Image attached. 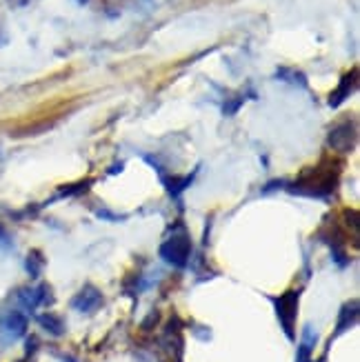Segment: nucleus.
<instances>
[{
	"label": "nucleus",
	"instance_id": "obj_11",
	"mask_svg": "<svg viewBox=\"0 0 360 362\" xmlns=\"http://www.w3.org/2000/svg\"><path fill=\"white\" fill-rule=\"evenodd\" d=\"M42 264H45V260H42V256H40V251H31V254L27 256V262H25L27 274H29L31 278H38L40 272H42Z\"/></svg>",
	"mask_w": 360,
	"mask_h": 362
},
{
	"label": "nucleus",
	"instance_id": "obj_4",
	"mask_svg": "<svg viewBox=\"0 0 360 362\" xmlns=\"http://www.w3.org/2000/svg\"><path fill=\"white\" fill-rule=\"evenodd\" d=\"M103 305V293L96 289V287H83L81 291H78V296L71 300V307L76 311H81V313H93L98 307Z\"/></svg>",
	"mask_w": 360,
	"mask_h": 362
},
{
	"label": "nucleus",
	"instance_id": "obj_13",
	"mask_svg": "<svg viewBox=\"0 0 360 362\" xmlns=\"http://www.w3.org/2000/svg\"><path fill=\"white\" fill-rule=\"evenodd\" d=\"M143 3H149V0H143Z\"/></svg>",
	"mask_w": 360,
	"mask_h": 362
},
{
	"label": "nucleus",
	"instance_id": "obj_2",
	"mask_svg": "<svg viewBox=\"0 0 360 362\" xmlns=\"http://www.w3.org/2000/svg\"><path fill=\"white\" fill-rule=\"evenodd\" d=\"M274 305H276L278 320L283 325L287 338L294 340V322H296V313H298V291L283 293L280 298H276Z\"/></svg>",
	"mask_w": 360,
	"mask_h": 362
},
{
	"label": "nucleus",
	"instance_id": "obj_6",
	"mask_svg": "<svg viewBox=\"0 0 360 362\" xmlns=\"http://www.w3.org/2000/svg\"><path fill=\"white\" fill-rule=\"evenodd\" d=\"M314 344H316V334L311 327H305L303 332V340H301V347H298V356H296V362H311V351H314Z\"/></svg>",
	"mask_w": 360,
	"mask_h": 362
},
{
	"label": "nucleus",
	"instance_id": "obj_8",
	"mask_svg": "<svg viewBox=\"0 0 360 362\" xmlns=\"http://www.w3.org/2000/svg\"><path fill=\"white\" fill-rule=\"evenodd\" d=\"M5 329H7V334H11L13 338H21L27 332V318L23 316V313L13 311L5 318Z\"/></svg>",
	"mask_w": 360,
	"mask_h": 362
},
{
	"label": "nucleus",
	"instance_id": "obj_5",
	"mask_svg": "<svg viewBox=\"0 0 360 362\" xmlns=\"http://www.w3.org/2000/svg\"><path fill=\"white\" fill-rule=\"evenodd\" d=\"M356 76H358V71L352 69V74H347L345 78H342L340 85H338V89L330 96V105H332V107H340L342 103H345V100L349 98V93H354V89H356Z\"/></svg>",
	"mask_w": 360,
	"mask_h": 362
},
{
	"label": "nucleus",
	"instance_id": "obj_10",
	"mask_svg": "<svg viewBox=\"0 0 360 362\" xmlns=\"http://www.w3.org/2000/svg\"><path fill=\"white\" fill-rule=\"evenodd\" d=\"M276 78H280V81H287L289 85H301V87H305V85H307V78H305L301 71L289 69V67L278 69V71H276Z\"/></svg>",
	"mask_w": 360,
	"mask_h": 362
},
{
	"label": "nucleus",
	"instance_id": "obj_9",
	"mask_svg": "<svg viewBox=\"0 0 360 362\" xmlns=\"http://www.w3.org/2000/svg\"><path fill=\"white\" fill-rule=\"evenodd\" d=\"M38 322L42 329H47V332L54 336H60L65 332V325H62V320L58 316H54V313H42V316H38Z\"/></svg>",
	"mask_w": 360,
	"mask_h": 362
},
{
	"label": "nucleus",
	"instance_id": "obj_3",
	"mask_svg": "<svg viewBox=\"0 0 360 362\" xmlns=\"http://www.w3.org/2000/svg\"><path fill=\"white\" fill-rule=\"evenodd\" d=\"M356 140H358V129H356V122H340L330 132V138L327 143L330 147L338 153H349L356 147Z\"/></svg>",
	"mask_w": 360,
	"mask_h": 362
},
{
	"label": "nucleus",
	"instance_id": "obj_1",
	"mask_svg": "<svg viewBox=\"0 0 360 362\" xmlns=\"http://www.w3.org/2000/svg\"><path fill=\"white\" fill-rule=\"evenodd\" d=\"M190 254H192V243H190V235H187L182 229L171 233L169 238L161 245L163 260L174 264V267H185L187 260H190Z\"/></svg>",
	"mask_w": 360,
	"mask_h": 362
},
{
	"label": "nucleus",
	"instance_id": "obj_7",
	"mask_svg": "<svg viewBox=\"0 0 360 362\" xmlns=\"http://www.w3.org/2000/svg\"><path fill=\"white\" fill-rule=\"evenodd\" d=\"M356 318H358V303L354 300L352 305H345V307H342V311H340V322H338V327H336V336L345 334L352 325H356Z\"/></svg>",
	"mask_w": 360,
	"mask_h": 362
},
{
	"label": "nucleus",
	"instance_id": "obj_12",
	"mask_svg": "<svg viewBox=\"0 0 360 362\" xmlns=\"http://www.w3.org/2000/svg\"><path fill=\"white\" fill-rule=\"evenodd\" d=\"M76 3H78V5H87V3H89V0H76Z\"/></svg>",
	"mask_w": 360,
	"mask_h": 362
}]
</instances>
